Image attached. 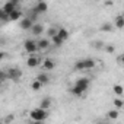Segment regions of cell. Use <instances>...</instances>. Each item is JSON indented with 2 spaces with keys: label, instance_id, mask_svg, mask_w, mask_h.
I'll list each match as a JSON object with an SVG mask.
<instances>
[{
  "label": "cell",
  "instance_id": "f546056e",
  "mask_svg": "<svg viewBox=\"0 0 124 124\" xmlns=\"http://www.w3.org/2000/svg\"><path fill=\"white\" fill-rule=\"evenodd\" d=\"M13 120H15V117H13V115H8V117L3 120V123H5V124H8V123H10V121H13Z\"/></svg>",
  "mask_w": 124,
  "mask_h": 124
},
{
  "label": "cell",
  "instance_id": "cb8c5ba5",
  "mask_svg": "<svg viewBox=\"0 0 124 124\" xmlns=\"http://www.w3.org/2000/svg\"><path fill=\"white\" fill-rule=\"evenodd\" d=\"M45 32H47V37H48V38H53L54 35L58 34V28H57V26H50Z\"/></svg>",
  "mask_w": 124,
  "mask_h": 124
},
{
  "label": "cell",
  "instance_id": "2e32d148",
  "mask_svg": "<svg viewBox=\"0 0 124 124\" xmlns=\"http://www.w3.org/2000/svg\"><path fill=\"white\" fill-rule=\"evenodd\" d=\"M10 15V21L12 22H16V21H21L22 19V12L19 10V9H15L12 13H9Z\"/></svg>",
  "mask_w": 124,
  "mask_h": 124
},
{
  "label": "cell",
  "instance_id": "52a82bcc",
  "mask_svg": "<svg viewBox=\"0 0 124 124\" xmlns=\"http://www.w3.org/2000/svg\"><path fill=\"white\" fill-rule=\"evenodd\" d=\"M75 85L76 86H79L80 89H83L85 92L89 89V86H91V79H88V78H79L76 82H75Z\"/></svg>",
  "mask_w": 124,
  "mask_h": 124
},
{
  "label": "cell",
  "instance_id": "4316f807",
  "mask_svg": "<svg viewBox=\"0 0 124 124\" xmlns=\"http://www.w3.org/2000/svg\"><path fill=\"white\" fill-rule=\"evenodd\" d=\"M0 19H2L3 22H8V21H10V15L2 10V13H0Z\"/></svg>",
  "mask_w": 124,
  "mask_h": 124
},
{
  "label": "cell",
  "instance_id": "7a4b0ae2",
  "mask_svg": "<svg viewBox=\"0 0 124 124\" xmlns=\"http://www.w3.org/2000/svg\"><path fill=\"white\" fill-rule=\"evenodd\" d=\"M29 117H31L32 121H44V120H47V117H48V109H44V108H41V107L34 108V109L29 111Z\"/></svg>",
  "mask_w": 124,
  "mask_h": 124
},
{
  "label": "cell",
  "instance_id": "8fae6325",
  "mask_svg": "<svg viewBox=\"0 0 124 124\" xmlns=\"http://www.w3.org/2000/svg\"><path fill=\"white\" fill-rule=\"evenodd\" d=\"M16 6H18V5H15L13 2H10V0H9V2H6V3L3 5L2 10H3V12H6V13H12V12H13L15 9H18Z\"/></svg>",
  "mask_w": 124,
  "mask_h": 124
},
{
  "label": "cell",
  "instance_id": "1f68e13d",
  "mask_svg": "<svg viewBox=\"0 0 124 124\" xmlns=\"http://www.w3.org/2000/svg\"><path fill=\"white\" fill-rule=\"evenodd\" d=\"M10 2H13L15 5H19V3H21V0H10Z\"/></svg>",
  "mask_w": 124,
  "mask_h": 124
},
{
  "label": "cell",
  "instance_id": "83f0119b",
  "mask_svg": "<svg viewBox=\"0 0 124 124\" xmlns=\"http://www.w3.org/2000/svg\"><path fill=\"white\" fill-rule=\"evenodd\" d=\"M92 47H95V48H104L105 45L102 44V41H95V42H92Z\"/></svg>",
  "mask_w": 124,
  "mask_h": 124
},
{
  "label": "cell",
  "instance_id": "5bb4252c",
  "mask_svg": "<svg viewBox=\"0 0 124 124\" xmlns=\"http://www.w3.org/2000/svg\"><path fill=\"white\" fill-rule=\"evenodd\" d=\"M107 117H108L109 120H118V117H120V109H118V108H112V109L107 111Z\"/></svg>",
  "mask_w": 124,
  "mask_h": 124
},
{
  "label": "cell",
  "instance_id": "e0dca14e",
  "mask_svg": "<svg viewBox=\"0 0 124 124\" xmlns=\"http://www.w3.org/2000/svg\"><path fill=\"white\" fill-rule=\"evenodd\" d=\"M69 91H70V93H72V95H75V96H82V95L85 93V91H83V89H80V88H79V86H76V85H73Z\"/></svg>",
  "mask_w": 124,
  "mask_h": 124
},
{
  "label": "cell",
  "instance_id": "484cf974",
  "mask_svg": "<svg viewBox=\"0 0 124 124\" xmlns=\"http://www.w3.org/2000/svg\"><path fill=\"white\" fill-rule=\"evenodd\" d=\"M104 50H105L107 54H114V53H115V47L111 45V44H107V45L104 47Z\"/></svg>",
  "mask_w": 124,
  "mask_h": 124
},
{
  "label": "cell",
  "instance_id": "ffe728a7",
  "mask_svg": "<svg viewBox=\"0 0 124 124\" xmlns=\"http://www.w3.org/2000/svg\"><path fill=\"white\" fill-rule=\"evenodd\" d=\"M51 105H53V101H51L50 98H44V99H41V104H39L41 108H44V109H50Z\"/></svg>",
  "mask_w": 124,
  "mask_h": 124
},
{
  "label": "cell",
  "instance_id": "3957f363",
  "mask_svg": "<svg viewBox=\"0 0 124 124\" xmlns=\"http://www.w3.org/2000/svg\"><path fill=\"white\" fill-rule=\"evenodd\" d=\"M23 51L26 54H35L39 51L38 48V42L35 39H25L23 41Z\"/></svg>",
  "mask_w": 124,
  "mask_h": 124
},
{
  "label": "cell",
  "instance_id": "ba28073f",
  "mask_svg": "<svg viewBox=\"0 0 124 124\" xmlns=\"http://www.w3.org/2000/svg\"><path fill=\"white\" fill-rule=\"evenodd\" d=\"M41 67H42L45 72H50V70H53V69L55 67V61H54L53 58H45V60H42Z\"/></svg>",
  "mask_w": 124,
  "mask_h": 124
},
{
  "label": "cell",
  "instance_id": "277c9868",
  "mask_svg": "<svg viewBox=\"0 0 124 124\" xmlns=\"http://www.w3.org/2000/svg\"><path fill=\"white\" fill-rule=\"evenodd\" d=\"M8 72V78L10 79V80H13V82H19L21 80V78H22V70L19 69V67H10V69H8L6 70Z\"/></svg>",
  "mask_w": 124,
  "mask_h": 124
},
{
  "label": "cell",
  "instance_id": "7c38bea8",
  "mask_svg": "<svg viewBox=\"0 0 124 124\" xmlns=\"http://www.w3.org/2000/svg\"><path fill=\"white\" fill-rule=\"evenodd\" d=\"M114 26L117 29H123L124 28V15H117L114 18Z\"/></svg>",
  "mask_w": 124,
  "mask_h": 124
},
{
  "label": "cell",
  "instance_id": "6da1fadb",
  "mask_svg": "<svg viewBox=\"0 0 124 124\" xmlns=\"http://www.w3.org/2000/svg\"><path fill=\"white\" fill-rule=\"evenodd\" d=\"M96 66V60L93 58H83L75 63V70H92Z\"/></svg>",
  "mask_w": 124,
  "mask_h": 124
},
{
  "label": "cell",
  "instance_id": "f1b7e54d",
  "mask_svg": "<svg viewBox=\"0 0 124 124\" xmlns=\"http://www.w3.org/2000/svg\"><path fill=\"white\" fill-rule=\"evenodd\" d=\"M117 61L120 63V66H123V67H124V53H123V54H120V55L117 57Z\"/></svg>",
  "mask_w": 124,
  "mask_h": 124
},
{
  "label": "cell",
  "instance_id": "d6986e66",
  "mask_svg": "<svg viewBox=\"0 0 124 124\" xmlns=\"http://www.w3.org/2000/svg\"><path fill=\"white\" fill-rule=\"evenodd\" d=\"M58 37H60V38H63L64 41H67L69 37H70V32H69L66 28H58Z\"/></svg>",
  "mask_w": 124,
  "mask_h": 124
},
{
  "label": "cell",
  "instance_id": "30bf717a",
  "mask_svg": "<svg viewBox=\"0 0 124 124\" xmlns=\"http://www.w3.org/2000/svg\"><path fill=\"white\" fill-rule=\"evenodd\" d=\"M38 13H45L47 10H48V3L45 2H38V3H35V8H34Z\"/></svg>",
  "mask_w": 124,
  "mask_h": 124
},
{
  "label": "cell",
  "instance_id": "7402d4cb",
  "mask_svg": "<svg viewBox=\"0 0 124 124\" xmlns=\"http://www.w3.org/2000/svg\"><path fill=\"white\" fill-rule=\"evenodd\" d=\"M112 105H114V108L121 109V108H124V99H121L120 96H117V98L112 101Z\"/></svg>",
  "mask_w": 124,
  "mask_h": 124
},
{
  "label": "cell",
  "instance_id": "44dd1931",
  "mask_svg": "<svg viewBox=\"0 0 124 124\" xmlns=\"http://www.w3.org/2000/svg\"><path fill=\"white\" fill-rule=\"evenodd\" d=\"M50 39H51V44H53V45H55V47L63 45V42H64V39H63V38H60V37H58V34H57V35H54V37H53V38H50Z\"/></svg>",
  "mask_w": 124,
  "mask_h": 124
},
{
  "label": "cell",
  "instance_id": "8992f818",
  "mask_svg": "<svg viewBox=\"0 0 124 124\" xmlns=\"http://www.w3.org/2000/svg\"><path fill=\"white\" fill-rule=\"evenodd\" d=\"M34 21L31 19V18H28V16H25V18H22L21 19V22H19V26L23 29V31H31L32 29V26H34Z\"/></svg>",
  "mask_w": 124,
  "mask_h": 124
},
{
  "label": "cell",
  "instance_id": "d6a6232c",
  "mask_svg": "<svg viewBox=\"0 0 124 124\" xmlns=\"http://www.w3.org/2000/svg\"><path fill=\"white\" fill-rule=\"evenodd\" d=\"M38 2H44V0H37V3H38Z\"/></svg>",
  "mask_w": 124,
  "mask_h": 124
},
{
  "label": "cell",
  "instance_id": "603a6c76",
  "mask_svg": "<svg viewBox=\"0 0 124 124\" xmlns=\"http://www.w3.org/2000/svg\"><path fill=\"white\" fill-rule=\"evenodd\" d=\"M114 28H115V26H114V23H108V22L101 25V31H104V32H112V31H114Z\"/></svg>",
  "mask_w": 124,
  "mask_h": 124
},
{
  "label": "cell",
  "instance_id": "9a60e30c",
  "mask_svg": "<svg viewBox=\"0 0 124 124\" xmlns=\"http://www.w3.org/2000/svg\"><path fill=\"white\" fill-rule=\"evenodd\" d=\"M112 92L115 93V96H123L124 95V86L120 85V83H115L112 86Z\"/></svg>",
  "mask_w": 124,
  "mask_h": 124
},
{
  "label": "cell",
  "instance_id": "4fadbf2b",
  "mask_svg": "<svg viewBox=\"0 0 124 124\" xmlns=\"http://www.w3.org/2000/svg\"><path fill=\"white\" fill-rule=\"evenodd\" d=\"M31 32H32V35H35V37H39V35L44 32V26H42L41 23H34V26H32Z\"/></svg>",
  "mask_w": 124,
  "mask_h": 124
},
{
  "label": "cell",
  "instance_id": "ac0fdd59",
  "mask_svg": "<svg viewBox=\"0 0 124 124\" xmlns=\"http://www.w3.org/2000/svg\"><path fill=\"white\" fill-rule=\"evenodd\" d=\"M44 86V83L42 82H39L37 78H35V80H32V83H31V89L32 91H35V92H38V91H41V88Z\"/></svg>",
  "mask_w": 124,
  "mask_h": 124
},
{
  "label": "cell",
  "instance_id": "d4e9b609",
  "mask_svg": "<svg viewBox=\"0 0 124 124\" xmlns=\"http://www.w3.org/2000/svg\"><path fill=\"white\" fill-rule=\"evenodd\" d=\"M37 79H38L39 82H42L44 85H47V83H50V76H48L47 73H39V75L37 76Z\"/></svg>",
  "mask_w": 124,
  "mask_h": 124
},
{
  "label": "cell",
  "instance_id": "5b68a950",
  "mask_svg": "<svg viewBox=\"0 0 124 124\" xmlns=\"http://www.w3.org/2000/svg\"><path fill=\"white\" fill-rule=\"evenodd\" d=\"M41 63H42V61H41L39 57L35 55V54H29V57L26 58V66H28L29 69H35V67L41 66Z\"/></svg>",
  "mask_w": 124,
  "mask_h": 124
},
{
  "label": "cell",
  "instance_id": "9c48e42d",
  "mask_svg": "<svg viewBox=\"0 0 124 124\" xmlns=\"http://www.w3.org/2000/svg\"><path fill=\"white\" fill-rule=\"evenodd\" d=\"M37 42H38L39 51H47V50L50 48V45H51V39H48V38H41V39H38Z\"/></svg>",
  "mask_w": 124,
  "mask_h": 124
},
{
  "label": "cell",
  "instance_id": "4dcf8cb0",
  "mask_svg": "<svg viewBox=\"0 0 124 124\" xmlns=\"http://www.w3.org/2000/svg\"><path fill=\"white\" fill-rule=\"evenodd\" d=\"M0 79H2V82H5L6 79H9L8 78V72H2V73H0Z\"/></svg>",
  "mask_w": 124,
  "mask_h": 124
}]
</instances>
